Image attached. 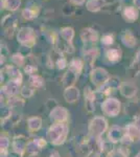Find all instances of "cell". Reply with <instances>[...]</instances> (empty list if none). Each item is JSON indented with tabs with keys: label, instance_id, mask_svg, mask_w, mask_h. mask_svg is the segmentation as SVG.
<instances>
[{
	"label": "cell",
	"instance_id": "obj_1",
	"mask_svg": "<svg viewBox=\"0 0 140 157\" xmlns=\"http://www.w3.org/2000/svg\"><path fill=\"white\" fill-rule=\"evenodd\" d=\"M68 135V126L65 123H55L48 129L47 140L55 146L64 144Z\"/></svg>",
	"mask_w": 140,
	"mask_h": 157
},
{
	"label": "cell",
	"instance_id": "obj_2",
	"mask_svg": "<svg viewBox=\"0 0 140 157\" xmlns=\"http://www.w3.org/2000/svg\"><path fill=\"white\" fill-rule=\"evenodd\" d=\"M108 128V123L101 116H96L89 125V133L93 138H99Z\"/></svg>",
	"mask_w": 140,
	"mask_h": 157
},
{
	"label": "cell",
	"instance_id": "obj_3",
	"mask_svg": "<svg viewBox=\"0 0 140 157\" xmlns=\"http://www.w3.org/2000/svg\"><path fill=\"white\" fill-rule=\"evenodd\" d=\"M120 102L115 98H107L101 105V109L105 112V114L109 116H116L120 112Z\"/></svg>",
	"mask_w": 140,
	"mask_h": 157
},
{
	"label": "cell",
	"instance_id": "obj_4",
	"mask_svg": "<svg viewBox=\"0 0 140 157\" xmlns=\"http://www.w3.org/2000/svg\"><path fill=\"white\" fill-rule=\"evenodd\" d=\"M68 118V111L62 106H55L50 112V120L55 123H64Z\"/></svg>",
	"mask_w": 140,
	"mask_h": 157
},
{
	"label": "cell",
	"instance_id": "obj_5",
	"mask_svg": "<svg viewBox=\"0 0 140 157\" xmlns=\"http://www.w3.org/2000/svg\"><path fill=\"white\" fill-rule=\"evenodd\" d=\"M45 145H46L45 139H43V138L35 139V140H32V141H28L27 147H26V151L30 155H35L38 152L41 151L43 147H45Z\"/></svg>",
	"mask_w": 140,
	"mask_h": 157
},
{
	"label": "cell",
	"instance_id": "obj_6",
	"mask_svg": "<svg viewBox=\"0 0 140 157\" xmlns=\"http://www.w3.org/2000/svg\"><path fill=\"white\" fill-rule=\"evenodd\" d=\"M28 141L26 140V138L24 136L20 135V136H16L14 138V141H13V149H14V152L19 154H23L24 151H26V147Z\"/></svg>",
	"mask_w": 140,
	"mask_h": 157
},
{
	"label": "cell",
	"instance_id": "obj_7",
	"mask_svg": "<svg viewBox=\"0 0 140 157\" xmlns=\"http://www.w3.org/2000/svg\"><path fill=\"white\" fill-rule=\"evenodd\" d=\"M124 135H126V132L123 129L117 127V126L112 127L110 132H109V138L111 139V143H117V141L123 140Z\"/></svg>",
	"mask_w": 140,
	"mask_h": 157
},
{
	"label": "cell",
	"instance_id": "obj_8",
	"mask_svg": "<svg viewBox=\"0 0 140 157\" xmlns=\"http://www.w3.org/2000/svg\"><path fill=\"white\" fill-rule=\"evenodd\" d=\"M78 97H80V93H78V89H76L75 87L71 86V87L66 88L65 92H64V98L66 100V102L72 104L76 102L78 100Z\"/></svg>",
	"mask_w": 140,
	"mask_h": 157
},
{
	"label": "cell",
	"instance_id": "obj_9",
	"mask_svg": "<svg viewBox=\"0 0 140 157\" xmlns=\"http://www.w3.org/2000/svg\"><path fill=\"white\" fill-rule=\"evenodd\" d=\"M19 84H20V82H18V81H12V82H9V84L4 87V92L9 95L17 94L18 91H19Z\"/></svg>",
	"mask_w": 140,
	"mask_h": 157
},
{
	"label": "cell",
	"instance_id": "obj_10",
	"mask_svg": "<svg viewBox=\"0 0 140 157\" xmlns=\"http://www.w3.org/2000/svg\"><path fill=\"white\" fill-rule=\"evenodd\" d=\"M133 84H131V83H128V84H124L121 86V94L124 95L126 98H132V97H134L135 94H136V92H137V87H135V88H132L131 89V87H133Z\"/></svg>",
	"mask_w": 140,
	"mask_h": 157
},
{
	"label": "cell",
	"instance_id": "obj_11",
	"mask_svg": "<svg viewBox=\"0 0 140 157\" xmlns=\"http://www.w3.org/2000/svg\"><path fill=\"white\" fill-rule=\"evenodd\" d=\"M42 120L40 117H30L27 121V127L29 131H37L41 128Z\"/></svg>",
	"mask_w": 140,
	"mask_h": 157
},
{
	"label": "cell",
	"instance_id": "obj_12",
	"mask_svg": "<svg viewBox=\"0 0 140 157\" xmlns=\"http://www.w3.org/2000/svg\"><path fill=\"white\" fill-rule=\"evenodd\" d=\"M9 145V138H6V136H1V154L4 153V152L7 150Z\"/></svg>",
	"mask_w": 140,
	"mask_h": 157
},
{
	"label": "cell",
	"instance_id": "obj_13",
	"mask_svg": "<svg viewBox=\"0 0 140 157\" xmlns=\"http://www.w3.org/2000/svg\"><path fill=\"white\" fill-rule=\"evenodd\" d=\"M32 94H34V91L27 87H24V89L21 90V95L23 98H30Z\"/></svg>",
	"mask_w": 140,
	"mask_h": 157
},
{
	"label": "cell",
	"instance_id": "obj_14",
	"mask_svg": "<svg viewBox=\"0 0 140 157\" xmlns=\"http://www.w3.org/2000/svg\"><path fill=\"white\" fill-rule=\"evenodd\" d=\"M108 157H126V155H123L121 151H111Z\"/></svg>",
	"mask_w": 140,
	"mask_h": 157
},
{
	"label": "cell",
	"instance_id": "obj_15",
	"mask_svg": "<svg viewBox=\"0 0 140 157\" xmlns=\"http://www.w3.org/2000/svg\"><path fill=\"white\" fill-rule=\"evenodd\" d=\"M9 157H21V154L16 153V152H14V151H13V153L9 154Z\"/></svg>",
	"mask_w": 140,
	"mask_h": 157
},
{
	"label": "cell",
	"instance_id": "obj_16",
	"mask_svg": "<svg viewBox=\"0 0 140 157\" xmlns=\"http://www.w3.org/2000/svg\"><path fill=\"white\" fill-rule=\"evenodd\" d=\"M135 126H136V127L140 130V116L137 117V121H136V123H135Z\"/></svg>",
	"mask_w": 140,
	"mask_h": 157
},
{
	"label": "cell",
	"instance_id": "obj_17",
	"mask_svg": "<svg viewBox=\"0 0 140 157\" xmlns=\"http://www.w3.org/2000/svg\"><path fill=\"white\" fill-rule=\"evenodd\" d=\"M137 157H140V153L138 154V155H137Z\"/></svg>",
	"mask_w": 140,
	"mask_h": 157
}]
</instances>
